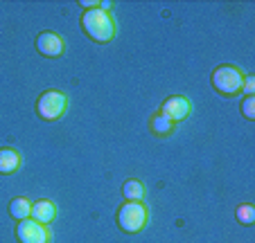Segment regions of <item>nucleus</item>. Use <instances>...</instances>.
Instances as JSON below:
<instances>
[{
  "label": "nucleus",
  "instance_id": "1",
  "mask_svg": "<svg viewBox=\"0 0 255 243\" xmlns=\"http://www.w3.org/2000/svg\"><path fill=\"white\" fill-rule=\"evenodd\" d=\"M79 25H82V32L95 43H111L118 34L113 16L109 11L100 9V7L84 11L82 18H79Z\"/></svg>",
  "mask_w": 255,
  "mask_h": 243
},
{
  "label": "nucleus",
  "instance_id": "2",
  "mask_svg": "<svg viewBox=\"0 0 255 243\" xmlns=\"http://www.w3.org/2000/svg\"><path fill=\"white\" fill-rule=\"evenodd\" d=\"M244 72L242 68L233 66V63H224V66H217L210 75V86L217 95L222 97H233L242 95V83H244Z\"/></svg>",
  "mask_w": 255,
  "mask_h": 243
},
{
  "label": "nucleus",
  "instance_id": "3",
  "mask_svg": "<svg viewBox=\"0 0 255 243\" xmlns=\"http://www.w3.org/2000/svg\"><path fill=\"white\" fill-rule=\"evenodd\" d=\"M118 228L125 234H138L149 223V207L142 200H125L116 214Z\"/></svg>",
  "mask_w": 255,
  "mask_h": 243
},
{
  "label": "nucleus",
  "instance_id": "4",
  "mask_svg": "<svg viewBox=\"0 0 255 243\" xmlns=\"http://www.w3.org/2000/svg\"><path fill=\"white\" fill-rule=\"evenodd\" d=\"M36 115L43 122H59L68 110V95L63 90H45L36 99Z\"/></svg>",
  "mask_w": 255,
  "mask_h": 243
},
{
  "label": "nucleus",
  "instance_id": "5",
  "mask_svg": "<svg viewBox=\"0 0 255 243\" xmlns=\"http://www.w3.org/2000/svg\"><path fill=\"white\" fill-rule=\"evenodd\" d=\"M14 234H16V241L18 243H50V239H52L48 225L36 223L34 219L18 221Z\"/></svg>",
  "mask_w": 255,
  "mask_h": 243
},
{
  "label": "nucleus",
  "instance_id": "6",
  "mask_svg": "<svg viewBox=\"0 0 255 243\" xmlns=\"http://www.w3.org/2000/svg\"><path fill=\"white\" fill-rule=\"evenodd\" d=\"M34 48H36V52H39L41 57L59 59L66 52V41H63V36L57 32H41L39 36L34 38Z\"/></svg>",
  "mask_w": 255,
  "mask_h": 243
},
{
  "label": "nucleus",
  "instance_id": "7",
  "mask_svg": "<svg viewBox=\"0 0 255 243\" xmlns=\"http://www.w3.org/2000/svg\"><path fill=\"white\" fill-rule=\"evenodd\" d=\"M158 110L165 115V117L172 119L174 124H181V122H185V119L190 117L192 104H190V99L185 95H169L167 99L160 104Z\"/></svg>",
  "mask_w": 255,
  "mask_h": 243
},
{
  "label": "nucleus",
  "instance_id": "8",
  "mask_svg": "<svg viewBox=\"0 0 255 243\" xmlns=\"http://www.w3.org/2000/svg\"><path fill=\"white\" fill-rule=\"evenodd\" d=\"M23 164V156L14 147H0V176H11Z\"/></svg>",
  "mask_w": 255,
  "mask_h": 243
},
{
  "label": "nucleus",
  "instance_id": "9",
  "mask_svg": "<svg viewBox=\"0 0 255 243\" xmlns=\"http://www.w3.org/2000/svg\"><path fill=\"white\" fill-rule=\"evenodd\" d=\"M29 219H34L36 223L50 225L57 219V205L48 198H39L36 203H32V214H29Z\"/></svg>",
  "mask_w": 255,
  "mask_h": 243
},
{
  "label": "nucleus",
  "instance_id": "10",
  "mask_svg": "<svg viewBox=\"0 0 255 243\" xmlns=\"http://www.w3.org/2000/svg\"><path fill=\"white\" fill-rule=\"evenodd\" d=\"M174 129H176V124H174L169 117H165L160 110L151 113V117H149V131H151V135H156V138H169V135L174 133Z\"/></svg>",
  "mask_w": 255,
  "mask_h": 243
},
{
  "label": "nucleus",
  "instance_id": "11",
  "mask_svg": "<svg viewBox=\"0 0 255 243\" xmlns=\"http://www.w3.org/2000/svg\"><path fill=\"white\" fill-rule=\"evenodd\" d=\"M7 212H9V216L16 221V223H18V221L29 219V214H32V203H29L25 196H18V198H14L9 203Z\"/></svg>",
  "mask_w": 255,
  "mask_h": 243
},
{
  "label": "nucleus",
  "instance_id": "12",
  "mask_svg": "<svg viewBox=\"0 0 255 243\" xmlns=\"http://www.w3.org/2000/svg\"><path fill=\"white\" fill-rule=\"evenodd\" d=\"M122 196H125V200H142L144 185L140 180H135V178H129V180H125V185H122Z\"/></svg>",
  "mask_w": 255,
  "mask_h": 243
},
{
  "label": "nucleus",
  "instance_id": "13",
  "mask_svg": "<svg viewBox=\"0 0 255 243\" xmlns=\"http://www.w3.org/2000/svg\"><path fill=\"white\" fill-rule=\"evenodd\" d=\"M235 219L240 225H253L255 223V207L251 203H242L235 210Z\"/></svg>",
  "mask_w": 255,
  "mask_h": 243
},
{
  "label": "nucleus",
  "instance_id": "14",
  "mask_svg": "<svg viewBox=\"0 0 255 243\" xmlns=\"http://www.w3.org/2000/svg\"><path fill=\"white\" fill-rule=\"evenodd\" d=\"M242 115H244V119H249V122L255 119V95L242 99Z\"/></svg>",
  "mask_w": 255,
  "mask_h": 243
},
{
  "label": "nucleus",
  "instance_id": "15",
  "mask_svg": "<svg viewBox=\"0 0 255 243\" xmlns=\"http://www.w3.org/2000/svg\"><path fill=\"white\" fill-rule=\"evenodd\" d=\"M242 95H244V97L255 95V77L253 75H246L244 77V83H242Z\"/></svg>",
  "mask_w": 255,
  "mask_h": 243
},
{
  "label": "nucleus",
  "instance_id": "16",
  "mask_svg": "<svg viewBox=\"0 0 255 243\" xmlns=\"http://www.w3.org/2000/svg\"><path fill=\"white\" fill-rule=\"evenodd\" d=\"M79 5L86 7V9H97V7H100V2H95V0H82Z\"/></svg>",
  "mask_w": 255,
  "mask_h": 243
}]
</instances>
